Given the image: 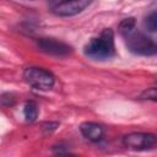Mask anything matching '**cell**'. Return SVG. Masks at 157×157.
<instances>
[{
    "label": "cell",
    "instance_id": "9c48e42d",
    "mask_svg": "<svg viewBox=\"0 0 157 157\" xmlns=\"http://www.w3.org/2000/svg\"><path fill=\"white\" fill-rule=\"evenodd\" d=\"M136 28V21H135V18H132V17H129V18H125V20H123L120 23H119V32L124 36V34H126V33H129V32H131L132 29H135Z\"/></svg>",
    "mask_w": 157,
    "mask_h": 157
},
{
    "label": "cell",
    "instance_id": "5b68a950",
    "mask_svg": "<svg viewBox=\"0 0 157 157\" xmlns=\"http://www.w3.org/2000/svg\"><path fill=\"white\" fill-rule=\"evenodd\" d=\"M37 45L42 52L54 56H66L72 52L70 45L54 38H39L37 40Z\"/></svg>",
    "mask_w": 157,
    "mask_h": 157
},
{
    "label": "cell",
    "instance_id": "4fadbf2b",
    "mask_svg": "<svg viewBox=\"0 0 157 157\" xmlns=\"http://www.w3.org/2000/svg\"><path fill=\"white\" fill-rule=\"evenodd\" d=\"M58 123H49V124H44V130H54V129H56L58 128Z\"/></svg>",
    "mask_w": 157,
    "mask_h": 157
},
{
    "label": "cell",
    "instance_id": "7a4b0ae2",
    "mask_svg": "<svg viewBox=\"0 0 157 157\" xmlns=\"http://www.w3.org/2000/svg\"><path fill=\"white\" fill-rule=\"evenodd\" d=\"M124 38H125L129 50L135 54L150 56V55H155L157 52V47L155 42L146 34L136 31V28L124 34Z\"/></svg>",
    "mask_w": 157,
    "mask_h": 157
},
{
    "label": "cell",
    "instance_id": "ba28073f",
    "mask_svg": "<svg viewBox=\"0 0 157 157\" xmlns=\"http://www.w3.org/2000/svg\"><path fill=\"white\" fill-rule=\"evenodd\" d=\"M23 114H25V118L27 121L32 123L37 119V115H38V108H37V104L34 102H27L25 104V108H23Z\"/></svg>",
    "mask_w": 157,
    "mask_h": 157
},
{
    "label": "cell",
    "instance_id": "52a82bcc",
    "mask_svg": "<svg viewBox=\"0 0 157 157\" xmlns=\"http://www.w3.org/2000/svg\"><path fill=\"white\" fill-rule=\"evenodd\" d=\"M80 130L82 132V135L90 140V141H93V142H97L99 141L102 137H103V128L96 123H82L81 126H80Z\"/></svg>",
    "mask_w": 157,
    "mask_h": 157
},
{
    "label": "cell",
    "instance_id": "6da1fadb",
    "mask_svg": "<svg viewBox=\"0 0 157 157\" xmlns=\"http://www.w3.org/2000/svg\"><path fill=\"white\" fill-rule=\"evenodd\" d=\"M85 55L93 60H107L114 55V33L105 28L98 37L92 38L83 49Z\"/></svg>",
    "mask_w": 157,
    "mask_h": 157
},
{
    "label": "cell",
    "instance_id": "30bf717a",
    "mask_svg": "<svg viewBox=\"0 0 157 157\" xmlns=\"http://www.w3.org/2000/svg\"><path fill=\"white\" fill-rule=\"evenodd\" d=\"M144 26L148 32H155L157 29V13H156V11H152L147 17H145Z\"/></svg>",
    "mask_w": 157,
    "mask_h": 157
},
{
    "label": "cell",
    "instance_id": "7c38bea8",
    "mask_svg": "<svg viewBox=\"0 0 157 157\" xmlns=\"http://www.w3.org/2000/svg\"><path fill=\"white\" fill-rule=\"evenodd\" d=\"M0 103L4 105V107H10V105H13L15 104V97L10 93H4L0 96Z\"/></svg>",
    "mask_w": 157,
    "mask_h": 157
},
{
    "label": "cell",
    "instance_id": "277c9868",
    "mask_svg": "<svg viewBox=\"0 0 157 157\" xmlns=\"http://www.w3.org/2000/svg\"><path fill=\"white\" fill-rule=\"evenodd\" d=\"M125 147L135 151H146L156 145V136L148 132H131L123 137Z\"/></svg>",
    "mask_w": 157,
    "mask_h": 157
},
{
    "label": "cell",
    "instance_id": "8992f818",
    "mask_svg": "<svg viewBox=\"0 0 157 157\" xmlns=\"http://www.w3.org/2000/svg\"><path fill=\"white\" fill-rule=\"evenodd\" d=\"M92 0H65L54 7V12L59 16H74L83 11Z\"/></svg>",
    "mask_w": 157,
    "mask_h": 157
},
{
    "label": "cell",
    "instance_id": "8fae6325",
    "mask_svg": "<svg viewBox=\"0 0 157 157\" xmlns=\"http://www.w3.org/2000/svg\"><path fill=\"white\" fill-rule=\"evenodd\" d=\"M141 98L142 99H151V101H156L157 99V91L155 87L147 88L141 93Z\"/></svg>",
    "mask_w": 157,
    "mask_h": 157
},
{
    "label": "cell",
    "instance_id": "3957f363",
    "mask_svg": "<svg viewBox=\"0 0 157 157\" xmlns=\"http://www.w3.org/2000/svg\"><path fill=\"white\" fill-rule=\"evenodd\" d=\"M23 77L27 83H29L32 87L42 91H48L53 88L55 77L54 75L42 67H27L23 72Z\"/></svg>",
    "mask_w": 157,
    "mask_h": 157
}]
</instances>
